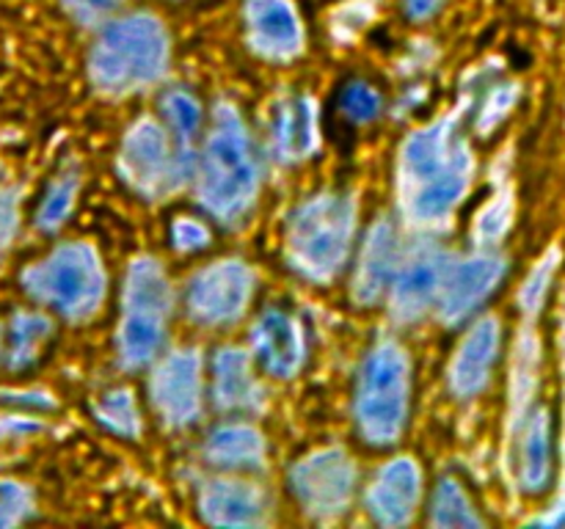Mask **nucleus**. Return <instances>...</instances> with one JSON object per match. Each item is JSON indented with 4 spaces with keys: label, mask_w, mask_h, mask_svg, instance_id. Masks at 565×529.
Here are the masks:
<instances>
[{
    "label": "nucleus",
    "mask_w": 565,
    "mask_h": 529,
    "mask_svg": "<svg viewBox=\"0 0 565 529\" xmlns=\"http://www.w3.org/2000/svg\"><path fill=\"white\" fill-rule=\"evenodd\" d=\"M397 264V237L390 224H379L367 237L362 259H359L353 295L359 303H373L384 295L386 287L395 279Z\"/></svg>",
    "instance_id": "nucleus-18"
},
{
    "label": "nucleus",
    "mask_w": 565,
    "mask_h": 529,
    "mask_svg": "<svg viewBox=\"0 0 565 529\" xmlns=\"http://www.w3.org/2000/svg\"><path fill=\"white\" fill-rule=\"evenodd\" d=\"M497 347H500V325L497 320H483L467 334V339L458 347V356L450 369V384L456 395L472 397L489 384L491 367L497 361Z\"/></svg>",
    "instance_id": "nucleus-16"
},
{
    "label": "nucleus",
    "mask_w": 565,
    "mask_h": 529,
    "mask_svg": "<svg viewBox=\"0 0 565 529\" xmlns=\"http://www.w3.org/2000/svg\"><path fill=\"white\" fill-rule=\"evenodd\" d=\"M166 116L171 121V130H174L177 141L185 152H191V141L199 130V105L188 97L185 91H171L163 102Z\"/></svg>",
    "instance_id": "nucleus-26"
},
{
    "label": "nucleus",
    "mask_w": 565,
    "mask_h": 529,
    "mask_svg": "<svg viewBox=\"0 0 565 529\" xmlns=\"http://www.w3.org/2000/svg\"><path fill=\"white\" fill-rule=\"evenodd\" d=\"M215 402L226 411H246L259 402L248 358L241 350H221L215 356Z\"/></svg>",
    "instance_id": "nucleus-20"
},
{
    "label": "nucleus",
    "mask_w": 565,
    "mask_h": 529,
    "mask_svg": "<svg viewBox=\"0 0 565 529\" xmlns=\"http://www.w3.org/2000/svg\"><path fill=\"white\" fill-rule=\"evenodd\" d=\"M169 61L166 31L152 17H130L110 25L92 50L88 72L103 91H127L163 75Z\"/></svg>",
    "instance_id": "nucleus-3"
},
{
    "label": "nucleus",
    "mask_w": 565,
    "mask_h": 529,
    "mask_svg": "<svg viewBox=\"0 0 565 529\" xmlns=\"http://www.w3.org/2000/svg\"><path fill=\"white\" fill-rule=\"evenodd\" d=\"M97 417L108 424L110 430L125 435L138 433V411L136 402L127 391H110L103 397V402L97 406Z\"/></svg>",
    "instance_id": "nucleus-28"
},
{
    "label": "nucleus",
    "mask_w": 565,
    "mask_h": 529,
    "mask_svg": "<svg viewBox=\"0 0 565 529\" xmlns=\"http://www.w3.org/2000/svg\"><path fill=\"white\" fill-rule=\"evenodd\" d=\"M263 435L246 424H230V428L215 430L207 441V457L215 466L252 468L263 461Z\"/></svg>",
    "instance_id": "nucleus-21"
},
{
    "label": "nucleus",
    "mask_w": 565,
    "mask_h": 529,
    "mask_svg": "<svg viewBox=\"0 0 565 529\" xmlns=\"http://www.w3.org/2000/svg\"><path fill=\"white\" fill-rule=\"evenodd\" d=\"M75 193H77L75 176L72 174L61 176V180L47 191L42 207H39V215H36L39 226H42V229H58L61 220L70 215L72 204H75Z\"/></svg>",
    "instance_id": "nucleus-27"
},
{
    "label": "nucleus",
    "mask_w": 565,
    "mask_h": 529,
    "mask_svg": "<svg viewBox=\"0 0 565 529\" xmlns=\"http://www.w3.org/2000/svg\"><path fill=\"white\" fill-rule=\"evenodd\" d=\"M188 165L191 158H185L180 149L171 152L169 138L154 121H138L121 149V171L127 182L147 196H160L180 185Z\"/></svg>",
    "instance_id": "nucleus-8"
},
{
    "label": "nucleus",
    "mask_w": 565,
    "mask_h": 529,
    "mask_svg": "<svg viewBox=\"0 0 565 529\" xmlns=\"http://www.w3.org/2000/svg\"><path fill=\"white\" fill-rule=\"evenodd\" d=\"M22 284L42 303L58 309L66 317L81 320L103 301L105 279L94 248L86 242H70L25 270Z\"/></svg>",
    "instance_id": "nucleus-5"
},
{
    "label": "nucleus",
    "mask_w": 565,
    "mask_h": 529,
    "mask_svg": "<svg viewBox=\"0 0 565 529\" xmlns=\"http://www.w3.org/2000/svg\"><path fill=\"white\" fill-rule=\"evenodd\" d=\"M434 523H439V527H480V518L475 516L467 494L452 479H445L436 490Z\"/></svg>",
    "instance_id": "nucleus-25"
},
{
    "label": "nucleus",
    "mask_w": 565,
    "mask_h": 529,
    "mask_svg": "<svg viewBox=\"0 0 565 529\" xmlns=\"http://www.w3.org/2000/svg\"><path fill=\"white\" fill-rule=\"evenodd\" d=\"M439 6V0H406V9L414 20H423V17H430Z\"/></svg>",
    "instance_id": "nucleus-34"
},
{
    "label": "nucleus",
    "mask_w": 565,
    "mask_h": 529,
    "mask_svg": "<svg viewBox=\"0 0 565 529\" xmlns=\"http://www.w3.org/2000/svg\"><path fill=\"white\" fill-rule=\"evenodd\" d=\"M450 268H447V257L436 248H423L414 253L401 273L395 276V312L397 317L414 320L439 298L445 290V281Z\"/></svg>",
    "instance_id": "nucleus-12"
},
{
    "label": "nucleus",
    "mask_w": 565,
    "mask_h": 529,
    "mask_svg": "<svg viewBox=\"0 0 565 529\" xmlns=\"http://www.w3.org/2000/svg\"><path fill=\"white\" fill-rule=\"evenodd\" d=\"M408 413V361L395 342H384L370 353L362 369L356 417L364 439L392 444L403 433Z\"/></svg>",
    "instance_id": "nucleus-6"
},
{
    "label": "nucleus",
    "mask_w": 565,
    "mask_h": 529,
    "mask_svg": "<svg viewBox=\"0 0 565 529\" xmlns=\"http://www.w3.org/2000/svg\"><path fill=\"white\" fill-rule=\"evenodd\" d=\"M505 264L494 257H475L456 264L447 273L445 290H441V317L447 323H458L467 317L500 281Z\"/></svg>",
    "instance_id": "nucleus-14"
},
{
    "label": "nucleus",
    "mask_w": 565,
    "mask_h": 529,
    "mask_svg": "<svg viewBox=\"0 0 565 529\" xmlns=\"http://www.w3.org/2000/svg\"><path fill=\"white\" fill-rule=\"evenodd\" d=\"M351 231V198L320 196L303 204L287 229V251L292 264L312 279H331L345 262Z\"/></svg>",
    "instance_id": "nucleus-4"
},
{
    "label": "nucleus",
    "mask_w": 565,
    "mask_h": 529,
    "mask_svg": "<svg viewBox=\"0 0 565 529\" xmlns=\"http://www.w3.org/2000/svg\"><path fill=\"white\" fill-rule=\"evenodd\" d=\"M419 501V468L417 463L401 457L392 461L390 466L381 468L379 479L370 488L367 505L375 521L386 523V527H401L412 518L414 507Z\"/></svg>",
    "instance_id": "nucleus-13"
},
{
    "label": "nucleus",
    "mask_w": 565,
    "mask_h": 529,
    "mask_svg": "<svg viewBox=\"0 0 565 529\" xmlns=\"http://www.w3.org/2000/svg\"><path fill=\"white\" fill-rule=\"evenodd\" d=\"M276 147L285 160H301L315 149V116L307 99L285 105L276 127Z\"/></svg>",
    "instance_id": "nucleus-22"
},
{
    "label": "nucleus",
    "mask_w": 565,
    "mask_h": 529,
    "mask_svg": "<svg viewBox=\"0 0 565 529\" xmlns=\"http://www.w3.org/2000/svg\"><path fill=\"white\" fill-rule=\"evenodd\" d=\"M252 273L241 262H221L193 279L188 292L191 314L202 323H226L246 309L252 298Z\"/></svg>",
    "instance_id": "nucleus-10"
},
{
    "label": "nucleus",
    "mask_w": 565,
    "mask_h": 529,
    "mask_svg": "<svg viewBox=\"0 0 565 529\" xmlns=\"http://www.w3.org/2000/svg\"><path fill=\"white\" fill-rule=\"evenodd\" d=\"M202 512L210 523L246 527L263 518V496L243 483H210L202 490Z\"/></svg>",
    "instance_id": "nucleus-19"
},
{
    "label": "nucleus",
    "mask_w": 565,
    "mask_h": 529,
    "mask_svg": "<svg viewBox=\"0 0 565 529\" xmlns=\"http://www.w3.org/2000/svg\"><path fill=\"white\" fill-rule=\"evenodd\" d=\"M290 479L303 510H309L312 516L329 518L345 510L348 501H351L356 472H353V463L340 450H326L303 457L292 468Z\"/></svg>",
    "instance_id": "nucleus-9"
},
{
    "label": "nucleus",
    "mask_w": 565,
    "mask_h": 529,
    "mask_svg": "<svg viewBox=\"0 0 565 529\" xmlns=\"http://www.w3.org/2000/svg\"><path fill=\"white\" fill-rule=\"evenodd\" d=\"M17 231V198L0 187V257L11 246Z\"/></svg>",
    "instance_id": "nucleus-32"
},
{
    "label": "nucleus",
    "mask_w": 565,
    "mask_h": 529,
    "mask_svg": "<svg viewBox=\"0 0 565 529\" xmlns=\"http://www.w3.org/2000/svg\"><path fill=\"white\" fill-rule=\"evenodd\" d=\"M171 235H174L177 246L185 248V251H191V248L207 246V240H210V231L204 229L199 220H188V218L180 220V224L174 226V231H171Z\"/></svg>",
    "instance_id": "nucleus-33"
},
{
    "label": "nucleus",
    "mask_w": 565,
    "mask_h": 529,
    "mask_svg": "<svg viewBox=\"0 0 565 529\" xmlns=\"http://www.w3.org/2000/svg\"><path fill=\"white\" fill-rule=\"evenodd\" d=\"M169 317V284L154 259H138L127 276L119 350L127 367H141L158 353Z\"/></svg>",
    "instance_id": "nucleus-7"
},
{
    "label": "nucleus",
    "mask_w": 565,
    "mask_h": 529,
    "mask_svg": "<svg viewBox=\"0 0 565 529\" xmlns=\"http://www.w3.org/2000/svg\"><path fill=\"white\" fill-rule=\"evenodd\" d=\"M121 0H64L66 11L75 17L77 22H97L103 20L108 11H114Z\"/></svg>",
    "instance_id": "nucleus-31"
},
{
    "label": "nucleus",
    "mask_w": 565,
    "mask_h": 529,
    "mask_svg": "<svg viewBox=\"0 0 565 529\" xmlns=\"http://www.w3.org/2000/svg\"><path fill=\"white\" fill-rule=\"evenodd\" d=\"M31 512V494L17 483H0V527L20 523Z\"/></svg>",
    "instance_id": "nucleus-30"
},
{
    "label": "nucleus",
    "mask_w": 565,
    "mask_h": 529,
    "mask_svg": "<svg viewBox=\"0 0 565 529\" xmlns=\"http://www.w3.org/2000/svg\"><path fill=\"white\" fill-rule=\"evenodd\" d=\"M342 110L353 121H370L381 110V94L370 83H351L342 94Z\"/></svg>",
    "instance_id": "nucleus-29"
},
{
    "label": "nucleus",
    "mask_w": 565,
    "mask_h": 529,
    "mask_svg": "<svg viewBox=\"0 0 565 529\" xmlns=\"http://www.w3.org/2000/svg\"><path fill=\"white\" fill-rule=\"evenodd\" d=\"M403 176L408 185V207L417 218H445L469 182V158L447 125L414 132L403 149Z\"/></svg>",
    "instance_id": "nucleus-1"
},
{
    "label": "nucleus",
    "mask_w": 565,
    "mask_h": 529,
    "mask_svg": "<svg viewBox=\"0 0 565 529\" xmlns=\"http://www.w3.org/2000/svg\"><path fill=\"white\" fill-rule=\"evenodd\" d=\"M202 202L210 213L232 220L246 213L257 193V165L243 121L232 108H221L215 130L204 149L202 163Z\"/></svg>",
    "instance_id": "nucleus-2"
},
{
    "label": "nucleus",
    "mask_w": 565,
    "mask_h": 529,
    "mask_svg": "<svg viewBox=\"0 0 565 529\" xmlns=\"http://www.w3.org/2000/svg\"><path fill=\"white\" fill-rule=\"evenodd\" d=\"M50 336V323L42 314H20L11 325V367H25L42 350Z\"/></svg>",
    "instance_id": "nucleus-24"
},
{
    "label": "nucleus",
    "mask_w": 565,
    "mask_h": 529,
    "mask_svg": "<svg viewBox=\"0 0 565 529\" xmlns=\"http://www.w3.org/2000/svg\"><path fill=\"white\" fill-rule=\"evenodd\" d=\"M254 345H257L259 361H263L265 369H268L270 375H276V378H290V375L301 367V331L292 323V317L276 312V309L265 312L263 320L257 323Z\"/></svg>",
    "instance_id": "nucleus-17"
},
{
    "label": "nucleus",
    "mask_w": 565,
    "mask_h": 529,
    "mask_svg": "<svg viewBox=\"0 0 565 529\" xmlns=\"http://www.w3.org/2000/svg\"><path fill=\"white\" fill-rule=\"evenodd\" d=\"M199 356L174 353L152 378V397L166 422L188 424L199 413Z\"/></svg>",
    "instance_id": "nucleus-11"
},
{
    "label": "nucleus",
    "mask_w": 565,
    "mask_h": 529,
    "mask_svg": "<svg viewBox=\"0 0 565 529\" xmlns=\"http://www.w3.org/2000/svg\"><path fill=\"white\" fill-rule=\"evenodd\" d=\"M248 33L268 58H290L301 50V25L287 0H248Z\"/></svg>",
    "instance_id": "nucleus-15"
},
{
    "label": "nucleus",
    "mask_w": 565,
    "mask_h": 529,
    "mask_svg": "<svg viewBox=\"0 0 565 529\" xmlns=\"http://www.w3.org/2000/svg\"><path fill=\"white\" fill-rule=\"evenodd\" d=\"M550 417L539 411L527 424L522 444V479L527 490H541L550 479Z\"/></svg>",
    "instance_id": "nucleus-23"
}]
</instances>
